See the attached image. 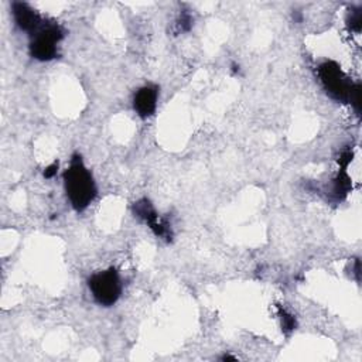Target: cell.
<instances>
[{
    "label": "cell",
    "mask_w": 362,
    "mask_h": 362,
    "mask_svg": "<svg viewBox=\"0 0 362 362\" xmlns=\"http://www.w3.org/2000/svg\"><path fill=\"white\" fill-rule=\"evenodd\" d=\"M66 197L76 211L85 209L96 197V185L92 174L85 167L79 154H74L69 167L64 173Z\"/></svg>",
    "instance_id": "1"
},
{
    "label": "cell",
    "mask_w": 362,
    "mask_h": 362,
    "mask_svg": "<svg viewBox=\"0 0 362 362\" xmlns=\"http://www.w3.org/2000/svg\"><path fill=\"white\" fill-rule=\"evenodd\" d=\"M88 284L95 301L105 307L113 305L122 293L120 277L117 270L113 267L95 273L89 279Z\"/></svg>",
    "instance_id": "2"
},
{
    "label": "cell",
    "mask_w": 362,
    "mask_h": 362,
    "mask_svg": "<svg viewBox=\"0 0 362 362\" xmlns=\"http://www.w3.org/2000/svg\"><path fill=\"white\" fill-rule=\"evenodd\" d=\"M64 31L57 23H44L40 30L31 34L30 54L38 61H49L57 57V44L62 40Z\"/></svg>",
    "instance_id": "3"
},
{
    "label": "cell",
    "mask_w": 362,
    "mask_h": 362,
    "mask_svg": "<svg viewBox=\"0 0 362 362\" xmlns=\"http://www.w3.org/2000/svg\"><path fill=\"white\" fill-rule=\"evenodd\" d=\"M318 75L327 93L338 102H349L351 95L358 83H352L341 71L338 64L325 61L318 66Z\"/></svg>",
    "instance_id": "4"
},
{
    "label": "cell",
    "mask_w": 362,
    "mask_h": 362,
    "mask_svg": "<svg viewBox=\"0 0 362 362\" xmlns=\"http://www.w3.org/2000/svg\"><path fill=\"white\" fill-rule=\"evenodd\" d=\"M11 8H13V16L17 25L24 31H28L30 34H34L45 23L41 18V16L25 3L16 1L13 3Z\"/></svg>",
    "instance_id": "5"
},
{
    "label": "cell",
    "mask_w": 362,
    "mask_h": 362,
    "mask_svg": "<svg viewBox=\"0 0 362 362\" xmlns=\"http://www.w3.org/2000/svg\"><path fill=\"white\" fill-rule=\"evenodd\" d=\"M157 98H158V89L154 85H146L141 86L133 98V106L137 115L143 119L151 116L157 107Z\"/></svg>",
    "instance_id": "6"
},
{
    "label": "cell",
    "mask_w": 362,
    "mask_h": 362,
    "mask_svg": "<svg viewBox=\"0 0 362 362\" xmlns=\"http://www.w3.org/2000/svg\"><path fill=\"white\" fill-rule=\"evenodd\" d=\"M133 211H134L136 216L140 218V219H143V221L153 229V232H154L157 236L167 238L168 235H171V233H170V228H168L164 222L158 221V215H157V212L154 211V208L151 206L150 201L141 199V201L136 202L134 206H133Z\"/></svg>",
    "instance_id": "7"
},
{
    "label": "cell",
    "mask_w": 362,
    "mask_h": 362,
    "mask_svg": "<svg viewBox=\"0 0 362 362\" xmlns=\"http://www.w3.org/2000/svg\"><path fill=\"white\" fill-rule=\"evenodd\" d=\"M348 25L352 31L355 33H359L361 31V27H362V13H361V8H352L351 13L348 14Z\"/></svg>",
    "instance_id": "8"
},
{
    "label": "cell",
    "mask_w": 362,
    "mask_h": 362,
    "mask_svg": "<svg viewBox=\"0 0 362 362\" xmlns=\"http://www.w3.org/2000/svg\"><path fill=\"white\" fill-rule=\"evenodd\" d=\"M280 318H281V327L284 332H290L293 329H296V320L291 314H288L287 311L280 308Z\"/></svg>",
    "instance_id": "9"
},
{
    "label": "cell",
    "mask_w": 362,
    "mask_h": 362,
    "mask_svg": "<svg viewBox=\"0 0 362 362\" xmlns=\"http://www.w3.org/2000/svg\"><path fill=\"white\" fill-rule=\"evenodd\" d=\"M57 170H58V163H52L51 165H48V167L44 170V177H45V178H52V177L57 174Z\"/></svg>",
    "instance_id": "10"
}]
</instances>
